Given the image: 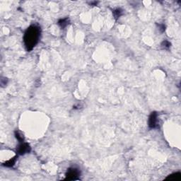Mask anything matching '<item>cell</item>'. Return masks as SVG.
I'll use <instances>...</instances> for the list:
<instances>
[{"instance_id":"obj_1","label":"cell","mask_w":181,"mask_h":181,"mask_svg":"<svg viewBox=\"0 0 181 181\" xmlns=\"http://www.w3.org/2000/svg\"><path fill=\"white\" fill-rule=\"evenodd\" d=\"M40 37V28L33 25L28 28L24 36V41L28 51H31L38 43Z\"/></svg>"},{"instance_id":"obj_2","label":"cell","mask_w":181,"mask_h":181,"mask_svg":"<svg viewBox=\"0 0 181 181\" xmlns=\"http://www.w3.org/2000/svg\"><path fill=\"white\" fill-rule=\"evenodd\" d=\"M80 175V171L78 168H70L67 170L66 173V178L65 180H77Z\"/></svg>"},{"instance_id":"obj_3","label":"cell","mask_w":181,"mask_h":181,"mask_svg":"<svg viewBox=\"0 0 181 181\" xmlns=\"http://www.w3.org/2000/svg\"><path fill=\"white\" fill-rule=\"evenodd\" d=\"M17 153L20 155H24V154H28L31 151V147L27 143H24L22 142L20 144L19 146L17 147Z\"/></svg>"},{"instance_id":"obj_4","label":"cell","mask_w":181,"mask_h":181,"mask_svg":"<svg viewBox=\"0 0 181 181\" xmlns=\"http://www.w3.org/2000/svg\"><path fill=\"white\" fill-rule=\"evenodd\" d=\"M158 117L157 113L156 112L152 113L149 118V127L151 129L158 127Z\"/></svg>"},{"instance_id":"obj_5","label":"cell","mask_w":181,"mask_h":181,"mask_svg":"<svg viewBox=\"0 0 181 181\" xmlns=\"http://www.w3.org/2000/svg\"><path fill=\"white\" fill-rule=\"evenodd\" d=\"M69 20L68 18L66 19H60L58 21V25H59L60 27L62 28H64L65 27H67V26L69 24Z\"/></svg>"},{"instance_id":"obj_6","label":"cell","mask_w":181,"mask_h":181,"mask_svg":"<svg viewBox=\"0 0 181 181\" xmlns=\"http://www.w3.org/2000/svg\"><path fill=\"white\" fill-rule=\"evenodd\" d=\"M16 158L17 157L16 156V157L13 158L12 159L9 160L7 161H6L4 163V166H6V167H12L13 165L15 164V163H16Z\"/></svg>"},{"instance_id":"obj_7","label":"cell","mask_w":181,"mask_h":181,"mask_svg":"<svg viewBox=\"0 0 181 181\" xmlns=\"http://www.w3.org/2000/svg\"><path fill=\"white\" fill-rule=\"evenodd\" d=\"M180 173H176L173 175H171L170 176L168 177L167 179H170V180H180Z\"/></svg>"},{"instance_id":"obj_8","label":"cell","mask_w":181,"mask_h":181,"mask_svg":"<svg viewBox=\"0 0 181 181\" xmlns=\"http://www.w3.org/2000/svg\"><path fill=\"white\" fill-rule=\"evenodd\" d=\"M113 14L115 19H118L122 14V10L120 9H117L113 11Z\"/></svg>"},{"instance_id":"obj_9","label":"cell","mask_w":181,"mask_h":181,"mask_svg":"<svg viewBox=\"0 0 181 181\" xmlns=\"http://www.w3.org/2000/svg\"><path fill=\"white\" fill-rule=\"evenodd\" d=\"M15 136H16V138L20 142H24V136L22 135V134H21L19 132H18V131H16L15 132Z\"/></svg>"},{"instance_id":"obj_10","label":"cell","mask_w":181,"mask_h":181,"mask_svg":"<svg viewBox=\"0 0 181 181\" xmlns=\"http://www.w3.org/2000/svg\"><path fill=\"white\" fill-rule=\"evenodd\" d=\"M161 45L162 47H164L165 49H168L170 47V43L168 42V40H164V41L161 43Z\"/></svg>"},{"instance_id":"obj_11","label":"cell","mask_w":181,"mask_h":181,"mask_svg":"<svg viewBox=\"0 0 181 181\" xmlns=\"http://www.w3.org/2000/svg\"><path fill=\"white\" fill-rule=\"evenodd\" d=\"M159 29L161 30V32H163L165 31V26L163 25V24H161V25H159Z\"/></svg>"}]
</instances>
